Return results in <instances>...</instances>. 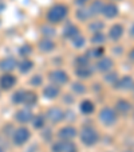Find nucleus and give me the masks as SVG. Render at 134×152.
I'll return each instance as SVG.
<instances>
[{"label": "nucleus", "instance_id": "nucleus-50", "mask_svg": "<svg viewBox=\"0 0 134 152\" xmlns=\"http://www.w3.org/2000/svg\"><path fill=\"white\" fill-rule=\"evenodd\" d=\"M72 152H79V151H72Z\"/></svg>", "mask_w": 134, "mask_h": 152}, {"label": "nucleus", "instance_id": "nucleus-26", "mask_svg": "<svg viewBox=\"0 0 134 152\" xmlns=\"http://www.w3.org/2000/svg\"><path fill=\"white\" fill-rule=\"evenodd\" d=\"M74 16H75V20H77L78 23H87V22H90L91 19H94L87 6L86 7H78V8L75 10Z\"/></svg>", "mask_w": 134, "mask_h": 152}, {"label": "nucleus", "instance_id": "nucleus-33", "mask_svg": "<svg viewBox=\"0 0 134 152\" xmlns=\"http://www.w3.org/2000/svg\"><path fill=\"white\" fill-rule=\"evenodd\" d=\"M118 78H120V73H118L117 70L113 69V70H110V72L102 74V82L105 83V85L113 86L118 81Z\"/></svg>", "mask_w": 134, "mask_h": 152}, {"label": "nucleus", "instance_id": "nucleus-29", "mask_svg": "<svg viewBox=\"0 0 134 152\" xmlns=\"http://www.w3.org/2000/svg\"><path fill=\"white\" fill-rule=\"evenodd\" d=\"M88 42H90V46H105L106 42H107V35L103 31L94 32V34L90 35Z\"/></svg>", "mask_w": 134, "mask_h": 152}, {"label": "nucleus", "instance_id": "nucleus-47", "mask_svg": "<svg viewBox=\"0 0 134 152\" xmlns=\"http://www.w3.org/2000/svg\"><path fill=\"white\" fill-rule=\"evenodd\" d=\"M130 116H131V118L134 120V109H133V112H131V115H130Z\"/></svg>", "mask_w": 134, "mask_h": 152}, {"label": "nucleus", "instance_id": "nucleus-2", "mask_svg": "<svg viewBox=\"0 0 134 152\" xmlns=\"http://www.w3.org/2000/svg\"><path fill=\"white\" fill-rule=\"evenodd\" d=\"M78 139L80 144L86 148H93L97 144L101 143V133L94 125L91 124H85L78 132Z\"/></svg>", "mask_w": 134, "mask_h": 152}, {"label": "nucleus", "instance_id": "nucleus-24", "mask_svg": "<svg viewBox=\"0 0 134 152\" xmlns=\"http://www.w3.org/2000/svg\"><path fill=\"white\" fill-rule=\"evenodd\" d=\"M38 102H39V94L34 89H26V94H24L23 105L22 106H27V108L34 109L38 105Z\"/></svg>", "mask_w": 134, "mask_h": 152}, {"label": "nucleus", "instance_id": "nucleus-16", "mask_svg": "<svg viewBox=\"0 0 134 152\" xmlns=\"http://www.w3.org/2000/svg\"><path fill=\"white\" fill-rule=\"evenodd\" d=\"M107 40L113 43H118L125 35V26L122 23H113L107 30Z\"/></svg>", "mask_w": 134, "mask_h": 152}, {"label": "nucleus", "instance_id": "nucleus-21", "mask_svg": "<svg viewBox=\"0 0 134 152\" xmlns=\"http://www.w3.org/2000/svg\"><path fill=\"white\" fill-rule=\"evenodd\" d=\"M17 61L15 57L7 55L0 59V72L1 73H14V70H16Z\"/></svg>", "mask_w": 134, "mask_h": 152}, {"label": "nucleus", "instance_id": "nucleus-5", "mask_svg": "<svg viewBox=\"0 0 134 152\" xmlns=\"http://www.w3.org/2000/svg\"><path fill=\"white\" fill-rule=\"evenodd\" d=\"M47 81L60 86V88H63V86L69 85L71 78H70V74L67 70L62 69V67H55V69L50 70V72L47 73Z\"/></svg>", "mask_w": 134, "mask_h": 152}, {"label": "nucleus", "instance_id": "nucleus-17", "mask_svg": "<svg viewBox=\"0 0 134 152\" xmlns=\"http://www.w3.org/2000/svg\"><path fill=\"white\" fill-rule=\"evenodd\" d=\"M103 19L106 20H114L120 16V7L115 1H105V6L102 10V15Z\"/></svg>", "mask_w": 134, "mask_h": 152}, {"label": "nucleus", "instance_id": "nucleus-28", "mask_svg": "<svg viewBox=\"0 0 134 152\" xmlns=\"http://www.w3.org/2000/svg\"><path fill=\"white\" fill-rule=\"evenodd\" d=\"M106 28V23L103 19L99 18H94L90 22H87V31L90 34H94V32H101Z\"/></svg>", "mask_w": 134, "mask_h": 152}, {"label": "nucleus", "instance_id": "nucleus-31", "mask_svg": "<svg viewBox=\"0 0 134 152\" xmlns=\"http://www.w3.org/2000/svg\"><path fill=\"white\" fill-rule=\"evenodd\" d=\"M103 6H105V1H103V0H91L87 7H88V10H90V12H91L93 18H98L102 15Z\"/></svg>", "mask_w": 134, "mask_h": 152}, {"label": "nucleus", "instance_id": "nucleus-39", "mask_svg": "<svg viewBox=\"0 0 134 152\" xmlns=\"http://www.w3.org/2000/svg\"><path fill=\"white\" fill-rule=\"evenodd\" d=\"M110 54L113 55V57L121 58L123 54H126V53H125V47H123L122 45H120V43H114V45H113V47L110 49Z\"/></svg>", "mask_w": 134, "mask_h": 152}, {"label": "nucleus", "instance_id": "nucleus-13", "mask_svg": "<svg viewBox=\"0 0 134 152\" xmlns=\"http://www.w3.org/2000/svg\"><path fill=\"white\" fill-rule=\"evenodd\" d=\"M134 85V77L130 74H123V75H120L118 81L111 86V89L117 90V92H122V93H126V92H130L131 88Z\"/></svg>", "mask_w": 134, "mask_h": 152}, {"label": "nucleus", "instance_id": "nucleus-14", "mask_svg": "<svg viewBox=\"0 0 134 152\" xmlns=\"http://www.w3.org/2000/svg\"><path fill=\"white\" fill-rule=\"evenodd\" d=\"M17 85V77L14 73H1L0 74V92H11Z\"/></svg>", "mask_w": 134, "mask_h": 152}, {"label": "nucleus", "instance_id": "nucleus-42", "mask_svg": "<svg viewBox=\"0 0 134 152\" xmlns=\"http://www.w3.org/2000/svg\"><path fill=\"white\" fill-rule=\"evenodd\" d=\"M126 58H127L129 62L134 63V46L131 47V49H129V51L126 53Z\"/></svg>", "mask_w": 134, "mask_h": 152}, {"label": "nucleus", "instance_id": "nucleus-12", "mask_svg": "<svg viewBox=\"0 0 134 152\" xmlns=\"http://www.w3.org/2000/svg\"><path fill=\"white\" fill-rule=\"evenodd\" d=\"M42 96L44 100H49V101H55L58 98H60L62 96V88L55 83H46V85H43L42 88Z\"/></svg>", "mask_w": 134, "mask_h": 152}, {"label": "nucleus", "instance_id": "nucleus-19", "mask_svg": "<svg viewBox=\"0 0 134 152\" xmlns=\"http://www.w3.org/2000/svg\"><path fill=\"white\" fill-rule=\"evenodd\" d=\"M80 31L79 26H78L77 23H74V22H69V20H66L64 24H63V28H62V38L66 40H71L72 38L75 37V35H78Z\"/></svg>", "mask_w": 134, "mask_h": 152}, {"label": "nucleus", "instance_id": "nucleus-35", "mask_svg": "<svg viewBox=\"0 0 134 152\" xmlns=\"http://www.w3.org/2000/svg\"><path fill=\"white\" fill-rule=\"evenodd\" d=\"M24 94H26V89H16L11 94V98H9V101H11L14 105H16V106H22V105H23Z\"/></svg>", "mask_w": 134, "mask_h": 152}, {"label": "nucleus", "instance_id": "nucleus-10", "mask_svg": "<svg viewBox=\"0 0 134 152\" xmlns=\"http://www.w3.org/2000/svg\"><path fill=\"white\" fill-rule=\"evenodd\" d=\"M115 109V112L118 113V116H122V117H127L129 115H131V112H133L134 109V105L133 102H131L130 100H127V98H123V97H120L115 100L114 102V106H113Z\"/></svg>", "mask_w": 134, "mask_h": 152}, {"label": "nucleus", "instance_id": "nucleus-11", "mask_svg": "<svg viewBox=\"0 0 134 152\" xmlns=\"http://www.w3.org/2000/svg\"><path fill=\"white\" fill-rule=\"evenodd\" d=\"M32 117H34V110L31 108H27V106H22L14 113V120L19 125H28Z\"/></svg>", "mask_w": 134, "mask_h": 152}, {"label": "nucleus", "instance_id": "nucleus-3", "mask_svg": "<svg viewBox=\"0 0 134 152\" xmlns=\"http://www.w3.org/2000/svg\"><path fill=\"white\" fill-rule=\"evenodd\" d=\"M31 136H32V132H31V129H30L28 126L27 125H19L14 129V132H12L9 140H11V144L14 147H16V148H22V147H24L26 144L30 143Z\"/></svg>", "mask_w": 134, "mask_h": 152}, {"label": "nucleus", "instance_id": "nucleus-8", "mask_svg": "<svg viewBox=\"0 0 134 152\" xmlns=\"http://www.w3.org/2000/svg\"><path fill=\"white\" fill-rule=\"evenodd\" d=\"M78 132H79V129L74 124L66 123L64 125H60L58 128V131L55 132V136L58 139H63V140H75L78 137Z\"/></svg>", "mask_w": 134, "mask_h": 152}, {"label": "nucleus", "instance_id": "nucleus-46", "mask_svg": "<svg viewBox=\"0 0 134 152\" xmlns=\"http://www.w3.org/2000/svg\"><path fill=\"white\" fill-rule=\"evenodd\" d=\"M0 152H7V151H6V148H4L3 145H0Z\"/></svg>", "mask_w": 134, "mask_h": 152}, {"label": "nucleus", "instance_id": "nucleus-34", "mask_svg": "<svg viewBox=\"0 0 134 152\" xmlns=\"http://www.w3.org/2000/svg\"><path fill=\"white\" fill-rule=\"evenodd\" d=\"M28 85L31 86L32 89H39V88H43V85H44V77H43L40 73H35V74L30 75Z\"/></svg>", "mask_w": 134, "mask_h": 152}, {"label": "nucleus", "instance_id": "nucleus-27", "mask_svg": "<svg viewBox=\"0 0 134 152\" xmlns=\"http://www.w3.org/2000/svg\"><path fill=\"white\" fill-rule=\"evenodd\" d=\"M34 67H35V62L31 58H22V61L17 62L16 70L20 74H30L34 70Z\"/></svg>", "mask_w": 134, "mask_h": 152}, {"label": "nucleus", "instance_id": "nucleus-41", "mask_svg": "<svg viewBox=\"0 0 134 152\" xmlns=\"http://www.w3.org/2000/svg\"><path fill=\"white\" fill-rule=\"evenodd\" d=\"M91 0H72V3H74V6L77 7H86L88 6V3H90Z\"/></svg>", "mask_w": 134, "mask_h": 152}, {"label": "nucleus", "instance_id": "nucleus-7", "mask_svg": "<svg viewBox=\"0 0 134 152\" xmlns=\"http://www.w3.org/2000/svg\"><path fill=\"white\" fill-rule=\"evenodd\" d=\"M50 152H72L78 151V145L74 140H63V139L55 137L49 144Z\"/></svg>", "mask_w": 134, "mask_h": 152}, {"label": "nucleus", "instance_id": "nucleus-32", "mask_svg": "<svg viewBox=\"0 0 134 152\" xmlns=\"http://www.w3.org/2000/svg\"><path fill=\"white\" fill-rule=\"evenodd\" d=\"M39 32L42 38H55L56 37V28L55 26L49 23H44L39 27Z\"/></svg>", "mask_w": 134, "mask_h": 152}, {"label": "nucleus", "instance_id": "nucleus-37", "mask_svg": "<svg viewBox=\"0 0 134 152\" xmlns=\"http://www.w3.org/2000/svg\"><path fill=\"white\" fill-rule=\"evenodd\" d=\"M90 63H93V62L88 59V57L85 53H82V54H78L77 57L74 58V61H72V67L85 66V65H90Z\"/></svg>", "mask_w": 134, "mask_h": 152}, {"label": "nucleus", "instance_id": "nucleus-48", "mask_svg": "<svg viewBox=\"0 0 134 152\" xmlns=\"http://www.w3.org/2000/svg\"><path fill=\"white\" fill-rule=\"evenodd\" d=\"M122 152H134V151H131V149H125V151H122Z\"/></svg>", "mask_w": 134, "mask_h": 152}, {"label": "nucleus", "instance_id": "nucleus-40", "mask_svg": "<svg viewBox=\"0 0 134 152\" xmlns=\"http://www.w3.org/2000/svg\"><path fill=\"white\" fill-rule=\"evenodd\" d=\"M62 97V101H63V104H64L67 108H70L71 105H74L75 104V100H77V97H75L74 94H72L71 92L70 93H67V94H63V96H60Z\"/></svg>", "mask_w": 134, "mask_h": 152}, {"label": "nucleus", "instance_id": "nucleus-9", "mask_svg": "<svg viewBox=\"0 0 134 152\" xmlns=\"http://www.w3.org/2000/svg\"><path fill=\"white\" fill-rule=\"evenodd\" d=\"M93 65H94L95 73H99V74H105V73L110 72L115 67V62L113 57H109V55H103L102 58L94 61Z\"/></svg>", "mask_w": 134, "mask_h": 152}, {"label": "nucleus", "instance_id": "nucleus-36", "mask_svg": "<svg viewBox=\"0 0 134 152\" xmlns=\"http://www.w3.org/2000/svg\"><path fill=\"white\" fill-rule=\"evenodd\" d=\"M39 133H40V139H42V141L43 143H46V144H50L55 137H56L55 133H54V131H52L50 126H46V128L42 129Z\"/></svg>", "mask_w": 134, "mask_h": 152}, {"label": "nucleus", "instance_id": "nucleus-15", "mask_svg": "<svg viewBox=\"0 0 134 152\" xmlns=\"http://www.w3.org/2000/svg\"><path fill=\"white\" fill-rule=\"evenodd\" d=\"M74 69V75L77 80L80 81H88L91 80L95 74V69L94 65L90 63V65H85V66H78V67H72Z\"/></svg>", "mask_w": 134, "mask_h": 152}, {"label": "nucleus", "instance_id": "nucleus-4", "mask_svg": "<svg viewBox=\"0 0 134 152\" xmlns=\"http://www.w3.org/2000/svg\"><path fill=\"white\" fill-rule=\"evenodd\" d=\"M98 121L102 124L105 128H111L118 124L120 121V116L115 112V109L110 105H103L99 110H98Z\"/></svg>", "mask_w": 134, "mask_h": 152}, {"label": "nucleus", "instance_id": "nucleus-45", "mask_svg": "<svg viewBox=\"0 0 134 152\" xmlns=\"http://www.w3.org/2000/svg\"><path fill=\"white\" fill-rule=\"evenodd\" d=\"M130 93H131V97H133V100H134V85H133V88H131Z\"/></svg>", "mask_w": 134, "mask_h": 152}, {"label": "nucleus", "instance_id": "nucleus-6", "mask_svg": "<svg viewBox=\"0 0 134 152\" xmlns=\"http://www.w3.org/2000/svg\"><path fill=\"white\" fill-rule=\"evenodd\" d=\"M44 115H46L49 124H51V125H59V124L64 123L66 108L63 109L62 106H59V105L49 106L46 109V112H44Z\"/></svg>", "mask_w": 134, "mask_h": 152}, {"label": "nucleus", "instance_id": "nucleus-44", "mask_svg": "<svg viewBox=\"0 0 134 152\" xmlns=\"http://www.w3.org/2000/svg\"><path fill=\"white\" fill-rule=\"evenodd\" d=\"M129 37H130L131 39H134V22L131 23V26L129 27Z\"/></svg>", "mask_w": 134, "mask_h": 152}, {"label": "nucleus", "instance_id": "nucleus-25", "mask_svg": "<svg viewBox=\"0 0 134 152\" xmlns=\"http://www.w3.org/2000/svg\"><path fill=\"white\" fill-rule=\"evenodd\" d=\"M85 54L87 55L88 59L91 61V62H94V61L102 58L103 55H106V49H105V46H90L86 49Z\"/></svg>", "mask_w": 134, "mask_h": 152}, {"label": "nucleus", "instance_id": "nucleus-49", "mask_svg": "<svg viewBox=\"0 0 134 152\" xmlns=\"http://www.w3.org/2000/svg\"><path fill=\"white\" fill-rule=\"evenodd\" d=\"M109 1H120V0H109Z\"/></svg>", "mask_w": 134, "mask_h": 152}, {"label": "nucleus", "instance_id": "nucleus-30", "mask_svg": "<svg viewBox=\"0 0 134 152\" xmlns=\"http://www.w3.org/2000/svg\"><path fill=\"white\" fill-rule=\"evenodd\" d=\"M87 42L88 40H87V38H86V35H83L82 32H79V34L75 35V37L70 40V46L75 50H82L86 47Z\"/></svg>", "mask_w": 134, "mask_h": 152}, {"label": "nucleus", "instance_id": "nucleus-38", "mask_svg": "<svg viewBox=\"0 0 134 152\" xmlns=\"http://www.w3.org/2000/svg\"><path fill=\"white\" fill-rule=\"evenodd\" d=\"M19 55L22 58H30L31 57V54L34 53V47L30 45V43H24V45H22V46L19 47Z\"/></svg>", "mask_w": 134, "mask_h": 152}, {"label": "nucleus", "instance_id": "nucleus-43", "mask_svg": "<svg viewBox=\"0 0 134 152\" xmlns=\"http://www.w3.org/2000/svg\"><path fill=\"white\" fill-rule=\"evenodd\" d=\"M102 90V83H93V92L99 93Z\"/></svg>", "mask_w": 134, "mask_h": 152}, {"label": "nucleus", "instance_id": "nucleus-20", "mask_svg": "<svg viewBox=\"0 0 134 152\" xmlns=\"http://www.w3.org/2000/svg\"><path fill=\"white\" fill-rule=\"evenodd\" d=\"M70 92L75 96V97H82L88 93V86L86 85V81H70Z\"/></svg>", "mask_w": 134, "mask_h": 152}, {"label": "nucleus", "instance_id": "nucleus-1", "mask_svg": "<svg viewBox=\"0 0 134 152\" xmlns=\"http://www.w3.org/2000/svg\"><path fill=\"white\" fill-rule=\"evenodd\" d=\"M70 16V7L66 3H55L46 11V23L58 26L63 24Z\"/></svg>", "mask_w": 134, "mask_h": 152}, {"label": "nucleus", "instance_id": "nucleus-23", "mask_svg": "<svg viewBox=\"0 0 134 152\" xmlns=\"http://www.w3.org/2000/svg\"><path fill=\"white\" fill-rule=\"evenodd\" d=\"M31 126L34 131H38V132H40L42 129H44L47 126V124H49V121H47L46 118V115L42 112L39 113H34V117H32L31 120Z\"/></svg>", "mask_w": 134, "mask_h": 152}, {"label": "nucleus", "instance_id": "nucleus-18", "mask_svg": "<svg viewBox=\"0 0 134 152\" xmlns=\"http://www.w3.org/2000/svg\"><path fill=\"white\" fill-rule=\"evenodd\" d=\"M56 42L54 38H40L36 43V47L42 54H51L56 50Z\"/></svg>", "mask_w": 134, "mask_h": 152}, {"label": "nucleus", "instance_id": "nucleus-22", "mask_svg": "<svg viewBox=\"0 0 134 152\" xmlns=\"http://www.w3.org/2000/svg\"><path fill=\"white\" fill-rule=\"evenodd\" d=\"M97 110V105L91 98H83L79 102V112L83 116H91Z\"/></svg>", "mask_w": 134, "mask_h": 152}]
</instances>
